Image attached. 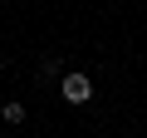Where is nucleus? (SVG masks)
<instances>
[{
  "label": "nucleus",
  "instance_id": "obj_1",
  "mask_svg": "<svg viewBox=\"0 0 147 138\" xmlns=\"http://www.w3.org/2000/svg\"><path fill=\"white\" fill-rule=\"evenodd\" d=\"M59 94H64V104L79 109V104L93 99V79H88V74H64V79H59Z\"/></svg>",
  "mask_w": 147,
  "mask_h": 138
},
{
  "label": "nucleus",
  "instance_id": "obj_2",
  "mask_svg": "<svg viewBox=\"0 0 147 138\" xmlns=\"http://www.w3.org/2000/svg\"><path fill=\"white\" fill-rule=\"evenodd\" d=\"M0 113H5V123H25V104H15V99L0 109Z\"/></svg>",
  "mask_w": 147,
  "mask_h": 138
}]
</instances>
